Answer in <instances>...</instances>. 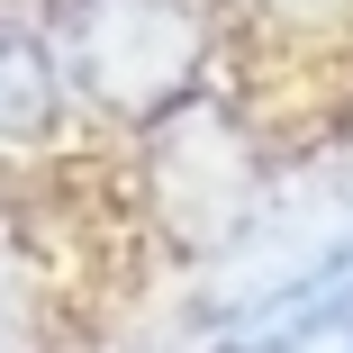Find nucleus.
<instances>
[{
  "instance_id": "obj_1",
  "label": "nucleus",
  "mask_w": 353,
  "mask_h": 353,
  "mask_svg": "<svg viewBox=\"0 0 353 353\" xmlns=\"http://www.w3.org/2000/svg\"><path fill=\"white\" fill-rule=\"evenodd\" d=\"M199 54H208V28L190 0H73V28H63V73L118 127L181 118Z\"/></svg>"
},
{
  "instance_id": "obj_2",
  "label": "nucleus",
  "mask_w": 353,
  "mask_h": 353,
  "mask_svg": "<svg viewBox=\"0 0 353 353\" xmlns=\"http://www.w3.org/2000/svg\"><path fill=\"white\" fill-rule=\"evenodd\" d=\"M326 281H353V163H335L326 181H308L290 199H272L218 254V281H208L199 317L236 335V326H254L272 308L326 290Z\"/></svg>"
},
{
  "instance_id": "obj_3",
  "label": "nucleus",
  "mask_w": 353,
  "mask_h": 353,
  "mask_svg": "<svg viewBox=\"0 0 353 353\" xmlns=\"http://www.w3.org/2000/svg\"><path fill=\"white\" fill-rule=\"evenodd\" d=\"M163 145H154V190H163V218L190 254H227L254 218H263V190H254V145L227 127V118H208V109H181L154 127Z\"/></svg>"
},
{
  "instance_id": "obj_4",
  "label": "nucleus",
  "mask_w": 353,
  "mask_h": 353,
  "mask_svg": "<svg viewBox=\"0 0 353 353\" xmlns=\"http://www.w3.org/2000/svg\"><path fill=\"white\" fill-rule=\"evenodd\" d=\"M54 118H63V54L37 28L0 19V136L28 145V136H54Z\"/></svg>"
},
{
  "instance_id": "obj_5",
  "label": "nucleus",
  "mask_w": 353,
  "mask_h": 353,
  "mask_svg": "<svg viewBox=\"0 0 353 353\" xmlns=\"http://www.w3.org/2000/svg\"><path fill=\"white\" fill-rule=\"evenodd\" d=\"M0 353H37V299L10 254H0Z\"/></svg>"
},
{
  "instance_id": "obj_6",
  "label": "nucleus",
  "mask_w": 353,
  "mask_h": 353,
  "mask_svg": "<svg viewBox=\"0 0 353 353\" xmlns=\"http://www.w3.org/2000/svg\"><path fill=\"white\" fill-rule=\"evenodd\" d=\"M281 28H353V0H254Z\"/></svg>"
}]
</instances>
